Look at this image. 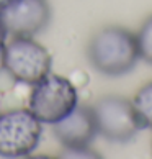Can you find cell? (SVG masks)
Masks as SVG:
<instances>
[{
  "instance_id": "6da1fadb",
  "label": "cell",
  "mask_w": 152,
  "mask_h": 159,
  "mask_svg": "<svg viewBox=\"0 0 152 159\" xmlns=\"http://www.w3.org/2000/svg\"><path fill=\"white\" fill-rule=\"evenodd\" d=\"M90 64L105 75H123L141 59L136 34L121 26H106L93 34L89 48Z\"/></svg>"
},
{
  "instance_id": "7a4b0ae2",
  "label": "cell",
  "mask_w": 152,
  "mask_h": 159,
  "mask_svg": "<svg viewBox=\"0 0 152 159\" xmlns=\"http://www.w3.org/2000/svg\"><path fill=\"white\" fill-rule=\"evenodd\" d=\"M79 105L77 89L69 79L48 74L33 85L30 95V111L41 123L54 125Z\"/></svg>"
},
{
  "instance_id": "3957f363",
  "label": "cell",
  "mask_w": 152,
  "mask_h": 159,
  "mask_svg": "<svg viewBox=\"0 0 152 159\" xmlns=\"http://www.w3.org/2000/svg\"><path fill=\"white\" fill-rule=\"evenodd\" d=\"M52 59L44 46L33 38L15 36L7 41L3 49V69L15 80L34 85L51 74Z\"/></svg>"
},
{
  "instance_id": "277c9868",
  "label": "cell",
  "mask_w": 152,
  "mask_h": 159,
  "mask_svg": "<svg viewBox=\"0 0 152 159\" xmlns=\"http://www.w3.org/2000/svg\"><path fill=\"white\" fill-rule=\"evenodd\" d=\"M43 136V123L30 108H16L0 113V156L23 157L38 148Z\"/></svg>"
},
{
  "instance_id": "5b68a950",
  "label": "cell",
  "mask_w": 152,
  "mask_h": 159,
  "mask_svg": "<svg viewBox=\"0 0 152 159\" xmlns=\"http://www.w3.org/2000/svg\"><path fill=\"white\" fill-rule=\"evenodd\" d=\"M92 110L98 133L108 141L124 143L132 139L141 129L131 100L116 95L103 97L93 105Z\"/></svg>"
},
{
  "instance_id": "8992f818",
  "label": "cell",
  "mask_w": 152,
  "mask_h": 159,
  "mask_svg": "<svg viewBox=\"0 0 152 159\" xmlns=\"http://www.w3.org/2000/svg\"><path fill=\"white\" fill-rule=\"evenodd\" d=\"M51 8L46 0H16L0 13V23L10 38H33L48 26Z\"/></svg>"
},
{
  "instance_id": "52a82bcc",
  "label": "cell",
  "mask_w": 152,
  "mask_h": 159,
  "mask_svg": "<svg viewBox=\"0 0 152 159\" xmlns=\"http://www.w3.org/2000/svg\"><path fill=\"white\" fill-rule=\"evenodd\" d=\"M52 131L66 149L89 148L98 133L92 107L77 105L67 116L52 125Z\"/></svg>"
},
{
  "instance_id": "ba28073f",
  "label": "cell",
  "mask_w": 152,
  "mask_h": 159,
  "mask_svg": "<svg viewBox=\"0 0 152 159\" xmlns=\"http://www.w3.org/2000/svg\"><path fill=\"white\" fill-rule=\"evenodd\" d=\"M134 113L137 121L142 128H152V82L145 84L142 89L136 92L134 98L131 100Z\"/></svg>"
},
{
  "instance_id": "9c48e42d",
  "label": "cell",
  "mask_w": 152,
  "mask_h": 159,
  "mask_svg": "<svg viewBox=\"0 0 152 159\" xmlns=\"http://www.w3.org/2000/svg\"><path fill=\"white\" fill-rule=\"evenodd\" d=\"M136 38H137L141 59L152 64V15L142 23V26L139 30V33L136 34Z\"/></svg>"
},
{
  "instance_id": "30bf717a",
  "label": "cell",
  "mask_w": 152,
  "mask_h": 159,
  "mask_svg": "<svg viewBox=\"0 0 152 159\" xmlns=\"http://www.w3.org/2000/svg\"><path fill=\"white\" fill-rule=\"evenodd\" d=\"M98 157V154L90 152L89 148H79V149H67V152H64L62 157Z\"/></svg>"
},
{
  "instance_id": "8fae6325",
  "label": "cell",
  "mask_w": 152,
  "mask_h": 159,
  "mask_svg": "<svg viewBox=\"0 0 152 159\" xmlns=\"http://www.w3.org/2000/svg\"><path fill=\"white\" fill-rule=\"evenodd\" d=\"M7 38L8 34L3 30L2 23H0V72L3 70V49H5V44H7Z\"/></svg>"
},
{
  "instance_id": "7c38bea8",
  "label": "cell",
  "mask_w": 152,
  "mask_h": 159,
  "mask_svg": "<svg viewBox=\"0 0 152 159\" xmlns=\"http://www.w3.org/2000/svg\"><path fill=\"white\" fill-rule=\"evenodd\" d=\"M15 2H16V0H0V13H2V11H5L8 7H11Z\"/></svg>"
}]
</instances>
